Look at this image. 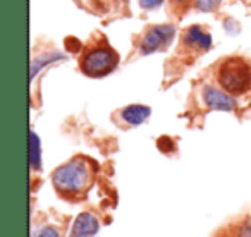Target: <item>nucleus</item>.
Segmentation results:
<instances>
[{"label":"nucleus","mask_w":251,"mask_h":237,"mask_svg":"<svg viewBox=\"0 0 251 237\" xmlns=\"http://www.w3.org/2000/svg\"><path fill=\"white\" fill-rule=\"evenodd\" d=\"M52 184L62 196H77L86 192L91 184V167L86 158L74 157L52 174Z\"/></svg>","instance_id":"nucleus-1"},{"label":"nucleus","mask_w":251,"mask_h":237,"mask_svg":"<svg viewBox=\"0 0 251 237\" xmlns=\"http://www.w3.org/2000/svg\"><path fill=\"white\" fill-rule=\"evenodd\" d=\"M119 53L107 43L103 36L91 40L83 47L79 57V69L88 77H105L117 67Z\"/></svg>","instance_id":"nucleus-2"},{"label":"nucleus","mask_w":251,"mask_h":237,"mask_svg":"<svg viewBox=\"0 0 251 237\" xmlns=\"http://www.w3.org/2000/svg\"><path fill=\"white\" fill-rule=\"evenodd\" d=\"M217 83L230 96L246 93L251 90V62L241 55L224 59L217 69Z\"/></svg>","instance_id":"nucleus-3"},{"label":"nucleus","mask_w":251,"mask_h":237,"mask_svg":"<svg viewBox=\"0 0 251 237\" xmlns=\"http://www.w3.org/2000/svg\"><path fill=\"white\" fill-rule=\"evenodd\" d=\"M176 29L171 24H155L148 26L140 36L138 42V52L141 55H150L158 50H164L171 45V42L174 40Z\"/></svg>","instance_id":"nucleus-4"},{"label":"nucleus","mask_w":251,"mask_h":237,"mask_svg":"<svg viewBox=\"0 0 251 237\" xmlns=\"http://www.w3.org/2000/svg\"><path fill=\"white\" fill-rule=\"evenodd\" d=\"M151 115V108L147 105H127L124 108H119L114 114V120L119 127H136L147 120Z\"/></svg>","instance_id":"nucleus-5"},{"label":"nucleus","mask_w":251,"mask_h":237,"mask_svg":"<svg viewBox=\"0 0 251 237\" xmlns=\"http://www.w3.org/2000/svg\"><path fill=\"white\" fill-rule=\"evenodd\" d=\"M203 95V101L208 108H213V110H224V112H230L236 108V100L230 96L229 93H226L224 90H219V88L213 86H205L201 91Z\"/></svg>","instance_id":"nucleus-6"},{"label":"nucleus","mask_w":251,"mask_h":237,"mask_svg":"<svg viewBox=\"0 0 251 237\" xmlns=\"http://www.w3.org/2000/svg\"><path fill=\"white\" fill-rule=\"evenodd\" d=\"M182 47L195 52H205L212 47V36L210 33H206L201 26H189L188 29H184L181 36Z\"/></svg>","instance_id":"nucleus-7"},{"label":"nucleus","mask_w":251,"mask_h":237,"mask_svg":"<svg viewBox=\"0 0 251 237\" xmlns=\"http://www.w3.org/2000/svg\"><path fill=\"white\" fill-rule=\"evenodd\" d=\"M98 229H100V222L97 215H93L91 212H83L74 220L69 237H95Z\"/></svg>","instance_id":"nucleus-8"},{"label":"nucleus","mask_w":251,"mask_h":237,"mask_svg":"<svg viewBox=\"0 0 251 237\" xmlns=\"http://www.w3.org/2000/svg\"><path fill=\"white\" fill-rule=\"evenodd\" d=\"M76 2H81V5L93 14H110L121 11L127 0H76Z\"/></svg>","instance_id":"nucleus-9"},{"label":"nucleus","mask_w":251,"mask_h":237,"mask_svg":"<svg viewBox=\"0 0 251 237\" xmlns=\"http://www.w3.org/2000/svg\"><path fill=\"white\" fill-rule=\"evenodd\" d=\"M29 146H31V155H29L31 168L40 170L42 168V141L35 131H31V134H29Z\"/></svg>","instance_id":"nucleus-10"},{"label":"nucleus","mask_w":251,"mask_h":237,"mask_svg":"<svg viewBox=\"0 0 251 237\" xmlns=\"http://www.w3.org/2000/svg\"><path fill=\"white\" fill-rule=\"evenodd\" d=\"M59 59H62V55L60 53H52V55H49V57H42V59H33V62H31V79L35 77V74L38 72V69L40 67H43L45 64H49V62H53V60H59Z\"/></svg>","instance_id":"nucleus-11"},{"label":"nucleus","mask_w":251,"mask_h":237,"mask_svg":"<svg viewBox=\"0 0 251 237\" xmlns=\"http://www.w3.org/2000/svg\"><path fill=\"white\" fill-rule=\"evenodd\" d=\"M31 237H60V230L53 225H40L33 229Z\"/></svg>","instance_id":"nucleus-12"},{"label":"nucleus","mask_w":251,"mask_h":237,"mask_svg":"<svg viewBox=\"0 0 251 237\" xmlns=\"http://www.w3.org/2000/svg\"><path fill=\"white\" fill-rule=\"evenodd\" d=\"M220 0H196L195 5L198 11H203V12H210V11H215L219 7Z\"/></svg>","instance_id":"nucleus-13"},{"label":"nucleus","mask_w":251,"mask_h":237,"mask_svg":"<svg viewBox=\"0 0 251 237\" xmlns=\"http://www.w3.org/2000/svg\"><path fill=\"white\" fill-rule=\"evenodd\" d=\"M164 4V0H140V5L143 9H157Z\"/></svg>","instance_id":"nucleus-14"},{"label":"nucleus","mask_w":251,"mask_h":237,"mask_svg":"<svg viewBox=\"0 0 251 237\" xmlns=\"http://www.w3.org/2000/svg\"><path fill=\"white\" fill-rule=\"evenodd\" d=\"M237 237H251V222H244L237 229Z\"/></svg>","instance_id":"nucleus-15"},{"label":"nucleus","mask_w":251,"mask_h":237,"mask_svg":"<svg viewBox=\"0 0 251 237\" xmlns=\"http://www.w3.org/2000/svg\"><path fill=\"white\" fill-rule=\"evenodd\" d=\"M158 148L164 150V151H172L174 150V144L171 143L169 138H160V141H158Z\"/></svg>","instance_id":"nucleus-16"}]
</instances>
